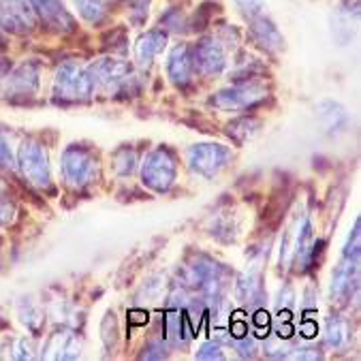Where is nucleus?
Masks as SVG:
<instances>
[{
    "label": "nucleus",
    "instance_id": "obj_1",
    "mask_svg": "<svg viewBox=\"0 0 361 361\" xmlns=\"http://www.w3.org/2000/svg\"><path fill=\"white\" fill-rule=\"evenodd\" d=\"M54 92L62 101H86L94 94V82L88 71L73 62H66L56 71Z\"/></svg>",
    "mask_w": 361,
    "mask_h": 361
},
{
    "label": "nucleus",
    "instance_id": "obj_2",
    "mask_svg": "<svg viewBox=\"0 0 361 361\" xmlns=\"http://www.w3.org/2000/svg\"><path fill=\"white\" fill-rule=\"evenodd\" d=\"M18 165L30 184H35L39 188H47L51 184L47 150L39 141H35V139L22 141V146L18 150Z\"/></svg>",
    "mask_w": 361,
    "mask_h": 361
},
{
    "label": "nucleus",
    "instance_id": "obj_3",
    "mask_svg": "<svg viewBox=\"0 0 361 361\" xmlns=\"http://www.w3.org/2000/svg\"><path fill=\"white\" fill-rule=\"evenodd\" d=\"M97 159L84 146H68L62 154V173L71 186H86L97 178Z\"/></svg>",
    "mask_w": 361,
    "mask_h": 361
},
{
    "label": "nucleus",
    "instance_id": "obj_4",
    "mask_svg": "<svg viewBox=\"0 0 361 361\" xmlns=\"http://www.w3.org/2000/svg\"><path fill=\"white\" fill-rule=\"evenodd\" d=\"M141 176H143V184L150 186L152 190H157V192L169 190L173 180H176V159H173V154L169 150H165V148L154 150L146 159V163H143Z\"/></svg>",
    "mask_w": 361,
    "mask_h": 361
},
{
    "label": "nucleus",
    "instance_id": "obj_5",
    "mask_svg": "<svg viewBox=\"0 0 361 361\" xmlns=\"http://www.w3.org/2000/svg\"><path fill=\"white\" fill-rule=\"evenodd\" d=\"M229 161H231V152L225 146H221V143H199V146H192L188 150L190 169L203 178L216 176L221 169L227 167Z\"/></svg>",
    "mask_w": 361,
    "mask_h": 361
},
{
    "label": "nucleus",
    "instance_id": "obj_6",
    "mask_svg": "<svg viewBox=\"0 0 361 361\" xmlns=\"http://www.w3.org/2000/svg\"><path fill=\"white\" fill-rule=\"evenodd\" d=\"M263 97H265V88L257 84H244V86H235L212 97V105L223 111H242V109L257 105Z\"/></svg>",
    "mask_w": 361,
    "mask_h": 361
},
{
    "label": "nucleus",
    "instance_id": "obj_7",
    "mask_svg": "<svg viewBox=\"0 0 361 361\" xmlns=\"http://www.w3.org/2000/svg\"><path fill=\"white\" fill-rule=\"evenodd\" d=\"M190 60H192V68L199 71L201 75H219L227 66L225 49L219 41H214V39L201 41L195 47Z\"/></svg>",
    "mask_w": 361,
    "mask_h": 361
},
{
    "label": "nucleus",
    "instance_id": "obj_8",
    "mask_svg": "<svg viewBox=\"0 0 361 361\" xmlns=\"http://www.w3.org/2000/svg\"><path fill=\"white\" fill-rule=\"evenodd\" d=\"M88 73L94 82V86H103V88H116L118 84L126 82V78L130 75V66L124 60H116V58H103L97 64H92L88 68Z\"/></svg>",
    "mask_w": 361,
    "mask_h": 361
},
{
    "label": "nucleus",
    "instance_id": "obj_9",
    "mask_svg": "<svg viewBox=\"0 0 361 361\" xmlns=\"http://www.w3.org/2000/svg\"><path fill=\"white\" fill-rule=\"evenodd\" d=\"M30 7L54 30L58 32L73 30V18L66 13L62 0H30Z\"/></svg>",
    "mask_w": 361,
    "mask_h": 361
},
{
    "label": "nucleus",
    "instance_id": "obj_10",
    "mask_svg": "<svg viewBox=\"0 0 361 361\" xmlns=\"http://www.w3.org/2000/svg\"><path fill=\"white\" fill-rule=\"evenodd\" d=\"M192 60L186 45H178L167 60V75L176 86H186L192 80Z\"/></svg>",
    "mask_w": 361,
    "mask_h": 361
},
{
    "label": "nucleus",
    "instance_id": "obj_11",
    "mask_svg": "<svg viewBox=\"0 0 361 361\" xmlns=\"http://www.w3.org/2000/svg\"><path fill=\"white\" fill-rule=\"evenodd\" d=\"M165 45H167V35L159 32V30H150V32H146L137 41V45H135V60L141 66H150L152 60L165 49Z\"/></svg>",
    "mask_w": 361,
    "mask_h": 361
},
{
    "label": "nucleus",
    "instance_id": "obj_12",
    "mask_svg": "<svg viewBox=\"0 0 361 361\" xmlns=\"http://www.w3.org/2000/svg\"><path fill=\"white\" fill-rule=\"evenodd\" d=\"M250 22H252L250 28H252L257 43H261L269 51H278L282 47L284 41H282V35L278 32V28L274 26V22H269L263 16H255V18H250Z\"/></svg>",
    "mask_w": 361,
    "mask_h": 361
},
{
    "label": "nucleus",
    "instance_id": "obj_13",
    "mask_svg": "<svg viewBox=\"0 0 361 361\" xmlns=\"http://www.w3.org/2000/svg\"><path fill=\"white\" fill-rule=\"evenodd\" d=\"M78 13L88 22V24H99L107 16L109 0H75Z\"/></svg>",
    "mask_w": 361,
    "mask_h": 361
},
{
    "label": "nucleus",
    "instance_id": "obj_14",
    "mask_svg": "<svg viewBox=\"0 0 361 361\" xmlns=\"http://www.w3.org/2000/svg\"><path fill=\"white\" fill-rule=\"evenodd\" d=\"M327 340L331 346H344L348 342V325L342 319H331L327 327Z\"/></svg>",
    "mask_w": 361,
    "mask_h": 361
},
{
    "label": "nucleus",
    "instance_id": "obj_15",
    "mask_svg": "<svg viewBox=\"0 0 361 361\" xmlns=\"http://www.w3.org/2000/svg\"><path fill=\"white\" fill-rule=\"evenodd\" d=\"M235 3L248 18L261 16V11H263V0H235Z\"/></svg>",
    "mask_w": 361,
    "mask_h": 361
},
{
    "label": "nucleus",
    "instance_id": "obj_16",
    "mask_svg": "<svg viewBox=\"0 0 361 361\" xmlns=\"http://www.w3.org/2000/svg\"><path fill=\"white\" fill-rule=\"evenodd\" d=\"M197 357H199V359H223L225 355L221 353V346H219V344L209 342V344H203V346H201V350L197 353Z\"/></svg>",
    "mask_w": 361,
    "mask_h": 361
},
{
    "label": "nucleus",
    "instance_id": "obj_17",
    "mask_svg": "<svg viewBox=\"0 0 361 361\" xmlns=\"http://www.w3.org/2000/svg\"><path fill=\"white\" fill-rule=\"evenodd\" d=\"M0 165L3 167H13V157H11V150H9V143L5 141V137L0 135Z\"/></svg>",
    "mask_w": 361,
    "mask_h": 361
},
{
    "label": "nucleus",
    "instance_id": "obj_18",
    "mask_svg": "<svg viewBox=\"0 0 361 361\" xmlns=\"http://www.w3.org/2000/svg\"><path fill=\"white\" fill-rule=\"evenodd\" d=\"M13 221V205L5 199H0V225H9Z\"/></svg>",
    "mask_w": 361,
    "mask_h": 361
}]
</instances>
